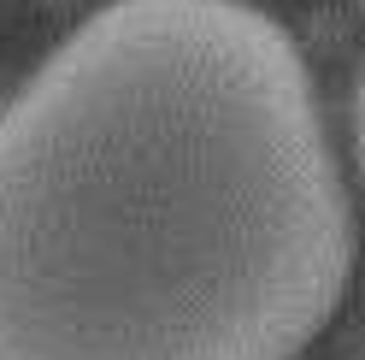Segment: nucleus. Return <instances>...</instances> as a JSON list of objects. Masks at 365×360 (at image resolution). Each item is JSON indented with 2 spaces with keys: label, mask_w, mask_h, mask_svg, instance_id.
I'll return each mask as SVG.
<instances>
[{
  "label": "nucleus",
  "mask_w": 365,
  "mask_h": 360,
  "mask_svg": "<svg viewBox=\"0 0 365 360\" xmlns=\"http://www.w3.org/2000/svg\"><path fill=\"white\" fill-rule=\"evenodd\" d=\"M354 207L254 0H106L0 106V360H294Z\"/></svg>",
  "instance_id": "f257e3e1"
},
{
  "label": "nucleus",
  "mask_w": 365,
  "mask_h": 360,
  "mask_svg": "<svg viewBox=\"0 0 365 360\" xmlns=\"http://www.w3.org/2000/svg\"><path fill=\"white\" fill-rule=\"evenodd\" d=\"M354 160H359V184H365V77L354 89Z\"/></svg>",
  "instance_id": "f03ea898"
},
{
  "label": "nucleus",
  "mask_w": 365,
  "mask_h": 360,
  "mask_svg": "<svg viewBox=\"0 0 365 360\" xmlns=\"http://www.w3.org/2000/svg\"><path fill=\"white\" fill-rule=\"evenodd\" d=\"M354 12H359V18H365V0H354Z\"/></svg>",
  "instance_id": "7ed1b4c3"
}]
</instances>
